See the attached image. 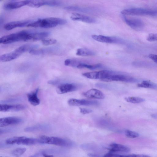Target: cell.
<instances>
[{"instance_id":"29","label":"cell","mask_w":157,"mask_h":157,"mask_svg":"<svg viewBox=\"0 0 157 157\" xmlns=\"http://www.w3.org/2000/svg\"><path fill=\"white\" fill-rule=\"evenodd\" d=\"M80 61L73 59H67L64 62L65 66L77 67L81 63Z\"/></svg>"},{"instance_id":"33","label":"cell","mask_w":157,"mask_h":157,"mask_svg":"<svg viewBox=\"0 0 157 157\" xmlns=\"http://www.w3.org/2000/svg\"><path fill=\"white\" fill-rule=\"evenodd\" d=\"M147 40L149 41H157V34L151 33L148 34Z\"/></svg>"},{"instance_id":"8","label":"cell","mask_w":157,"mask_h":157,"mask_svg":"<svg viewBox=\"0 0 157 157\" xmlns=\"http://www.w3.org/2000/svg\"><path fill=\"white\" fill-rule=\"evenodd\" d=\"M125 23L132 29L140 31L142 29L144 26V23L142 20L137 18H128L125 16L123 17Z\"/></svg>"},{"instance_id":"26","label":"cell","mask_w":157,"mask_h":157,"mask_svg":"<svg viewBox=\"0 0 157 157\" xmlns=\"http://www.w3.org/2000/svg\"><path fill=\"white\" fill-rule=\"evenodd\" d=\"M45 5V0H29L27 6L34 8H39Z\"/></svg>"},{"instance_id":"31","label":"cell","mask_w":157,"mask_h":157,"mask_svg":"<svg viewBox=\"0 0 157 157\" xmlns=\"http://www.w3.org/2000/svg\"><path fill=\"white\" fill-rule=\"evenodd\" d=\"M124 134L127 137L131 138H137L139 136L137 132L128 130H126L124 131Z\"/></svg>"},{"instance_id":"11","label":"cell","mask_w":157,"mask_h":157,"mask_svg":"<svg viewBox=\"0 0 157 157\" xmlns=\"http://www.w3.org/2000/svg\"><path fill=\"white\" fill-rule=\"evenodd\" d=\"M68 103L69 105L73 106L97 105L99 104L96 101L75 98L69 99L68 101Z\"/></svg>"},{"instance_id":"39","label":"cell","mask_w":157,"mask_h":157,"mask_svg":"<svg viewBox=\"0 0 157 157\" xmlns=\"http://www.w3.org/2000/svg\"><path fill=\"white\" fill-rule=\"evenodd\" d=\"M89 156L90 157H101L100 156L95 154H89Z\"/></svg>"},{"instance_id":"10","label":"cell","mask_w":157,"mask_h":157,"mask_svg":"<svg viewBox=\"0 0 157 157\" xmlns=\"http://www.w3.org/2000/svg\"><path fill=\"white\" fill-rule=\"evenodd\" d=\"M79 86L75 83H65L59 85L56 89L57 92L59 94H62L77 90Z\"/></svg>"},{"instance_id":"38","label":"cell","mask_w":157,"mask_h":157,"mask_svg":"<svg viewBox=\"0 0 157 157\" xmlns=\"http://www.w3.org/2000/svg\"><path fill=\"white\" fill-rule=\"evenodd\" d=\"M58 82V81L57 80H50L48 82V83L51 84H53V85H55Z\"/></svg>"},{"instance_id":"15","label":"cell","mask_w":157,"mask_h":157,"mask_svg":"<svg viewBox=\"0 0 157 157\" xmlns=\"http://www.w3.org/2000/svg\"><path fill=\"white\" fill-rule=\"evenodd\" d=\"M29 2V0L11 1L5 3L4 5V8L7 10L15 9L28 5Z\"/></svg>"},{"instance_id":"25","label":"cell","mask_w":157,"mask_h":157,"mask_svg":"<svg viewBox=\"0 0 157 157\" xmlns=\"http://www.w3.org/2000/svg\"><path fill=\"white\" fill-rule=\"evenodd\" d=\"M102 67V65L100 63L91 65L84 63H81L78 66L77 68H86L90 70H94L101 68Z\"/></svg>"},{"instance_id":"22","label":"cell","mask_w":157,"mask_h":157,"mask_svg":"<svg viewBox=\"0 0 157 157\" xmlns=\"http://www.w3.org/2000/svg\"><path fill=\"white\" fill-rule=\"evenodd\" d=\"M137 86L139 87L157 90V84L149 80H144L138 84Z\"/></svg>"},{"instance_id":"19","label":"cell","mask_w":157,"mask_h":157,"mask_svg":"<svg viewBox=\"0 0 157 157\" xmlns=\"http://www.w3.org/2000/svg\"><path fill=\"white\" fill-rule=\"evenodd\" d=\"M39 89L37 88L34 91L28 93L27 97L29 102L32 105L36 106L40 103V100L38 97Z\"/></svg>"},{"instance_id":"27","label":"cell","mask_w":157,"mask_h":157,"mask_svg":"<svg viewBox=\"0 0 157 157\" xmlns=\"http://www.w3.org/2000/svg\"><path fill=\"white\" fill-rule=\"evenodd\" d=\"M64 9L67 10L76 11L84 13L90 12L91 10L88 8L78 7L75 6H68L64 8Z\"/></svg>"},{"instance_id":"21","label":"cell","mask_w":157,"mask_h":157,"mask_svg":"<svg viewBox=\"0 0 157 157\" xmlns=\"http://www.w3.org/2000/svg\"><path fill=\"white\" fill-rule=\"evenodd\" d=\"M57 49L55 47H48L40 49H34L30 50L29 52L34 55H40L55 52Z\"/></svg>"},{"instance_id":"40","label":"cell","mask_w":157,"mask_h":157,"mask_svg":"<svg viewBox=\"0 0 157 157\" xmlns=\"http://www.w3.org/2000/svg\"><path fill=\"white\" fill-rule=\"evenodd\" d=\"M143 157H151L148 155H143Z\"/></svg>"},{"instance_id":"12","label":"cell","mask_w":157,"mask_h":157,"mask_svg":"<svg viewBox=\"0 0 157 157\" xmlns=\"http://www.w3.org/2000/svg\"><path fill=\"white\" fill-rule=\"evenodd\" d=\"M22 122V119L17 117H9L2 118L0 119V127H4L9 125L18 124Z\"/></svg>"},{"instance_id":"3","label":"cell","mask_w":157,"mask_h":157,"mask_svg":"<svg viewBox=\"0 0 157 157\" xmlns=\"http://www.w3.org/2000/svg\"><path fill=\"white\" fill-rule=\"evenodd\" d=\"M30 31H22L2 37L0 43L3 44H11L19 41H28Z\"/></svg>"},{"instance_id":"18","label":"cell","mask_w":157,"mask_h":157,"mask_svg":"<svg viewBox=\"0 0 157 157\" xmlns=\"http://www.w3.org/2000/svg\"><path fill=\"white\" fill-rule=\"evenodd\" d=\"M50 34V33L48 32H30L29 41L42 40L48 36Z\"/></svg>"},{"instance_id":"20","label":"cell","mask_w":157,"mask_h":157,"mask_svg":"<svg viewBox=\"0 0 157 157\" xmlns=\"http://www.w3.org/2000/svg\"><path fill=\"white\" fill-rule=\"evenodd\" d=\"M108 149L111 152H128L130 150L129 148L126 146L116 143L110 144Z\"/></svg>"},{"instance_id":"23","label":"cell","mask_w":157,"mask_h":157,"mask_svg":"<svg viewBox=\"0 0 157 157\" xmlns=\"http://www.w3.org/2000/svg\"><path fill=\"white\" fill-rule=\"evenodd\" d=\"M49 127L46 125L39 124L25 128L24 130L27 132H33L38 131H43L48 129Z\"/></svg>"},{"instance_id":"36","label":"cell","mask_w":157,"mask_h":157,"mask_svg":"<svg viewBox=\"0 0 157 157\" xmlns=\"http://www.w3.org/2000/svg\"><path fill=\"white\" fill-rule=\"evenodd\" d=\"M148 57L157 64V55L150 54L148 55Z\"/></svg>"},{"instance_id":"9","label":"cell","mask_w":157,"mask_h":157,"mask_svg":"<svg viewBox=\"0 0 157 157\" xmlns=\"http://www.w3.org/2000/svg\"><path fill=\"white\" fill-rule=\"evenodd\" d=\"M111 81L134 83L136 82L137 81V80L131 76L115 72L112 75L111 78Z\"/></svg>"},{"instance_id":"13","label":"cell","mask_w":157,"mask_h":157,"mask_svg":"<svg viewBox=\"0 0 157 157\" xmlns=\"http://www.w3.org/2000/svg\"><path fill=\"white\" fill-rule=\"evenodd\" d=\"M27 106L21 104L0 105V112H17L25 109Z\"/></svg>"},{"instance_id":"1","label":"cell","mask_w":157,"mask_h":157,"mask_svg":"<svg viewBox=\"0 0 157 157\" xmlns=\"http://www.w3.org/2000/svg\"><path fill=\"white\" fill-rule=\"evenodd\" d=\"M67 22V21L63 19L50 17L31 21L27 27L49 28L59 25H63L66 24Z\"/></svg>"},{"instance_id":"17","label":"cell","mask_w":157,"mask_h":157,"mask_svg":"<svg viewBox=\"0 0 157 157\" xmlns=\"http://www.w3.org/2000/svg\"><path fill=\"white\" fill-rule=\"evenodd\" d=\"M83 95L88 98H91L103 99L105 98L103 93L96 89H91L84 93Z\"/></svg>"},{"instance_id":"2","label":"cell","mask_w":157,"mask_h":157,"mask_svg":"<svg viewBox=\"0 0 157 157\" xmlns=\"http://www.w3.org/2000/svg\"><path fill=\"white\" fill-rule=\"evenodd\" d=\"M37 46L36 45L28 44L20 46L13 51L10 52L2 55L0 56V61L2 62L10 61L14 59L25 52H29L35 49Z\"/></svg>"},{"instance_id":"5","label":"cell","mask_w":157,"mask_h":157,"mask_svg":"<svg viewBox=\"0 0 157 157\" xmlns=\"http://www.w3.org/2000/svg\"><path fill=\"white\" fill-rule=\"evenodd\" d=\"M6 143L8 144H17L30 145L40 144L37 138L27 137L25 136H15L7 139Z\"/></svg>"},{"instance_id":"34","label":"cell","mask_w":157,"mask_h":157,"mask_svg":"<svg viewBox=\"0 0 157 157\" xmlns=\"http://www.w3.org/2000/svg\"><path fill=\"white\" fill-rule=\"evenodd\" d=\"M123 155H120L110 152L106 153L102 157H122Z\"/></svg>"},{"instance_id":"32","label":"cell","mask_w":157,"mask_h":157,"mask_svg":"<svg viewBox=\"0 0 157 157\" xmlns=\"http://www.w3.org/2000/svg\"><path fill=\"white\" fill-rule=\"evenodd\" d=\"M41 42L43 45L48 46L55 44L56 43L57 40L52 38L44 39L41 40Z\"/></svg>"},{"instance_id":"41","label":"cell","mask_w":157,"mask_h":157,"mask_svg":"<svg viewBox=\"0 0 157 157\" xmlns=\"http://www.w3.org/2000/svg\"><path fill=\"white\" fill-rule=\"evenodd\" d=\"M0 157H2V156H0Z\"/></svg>"},{"instance_id":"6","label":"cell","mask_w":157,"mask_h":157,"mask_svg":"<svg viewBox=\"0 0 157 157\" xmlns=\"http://www.w3.org/2000/svg\"><path fill=\"white\" fill-rule=\"evenodd\" d=\"M121 13L123 15H155L157 14V11L153 10L135 8L123 10Z\"/></svg>"},{"instance_id":"28","label":"cell","mask_w":157,"mask_h":157,"mask_svg":"<svg viewBox=\"0 0 157 157\" xmlns=\"http://www.w3.org/2000/svg\"><path fill=\"white\" fill-rule=\"evenodd\" d=\"M127 102L132 103H139L144 101V99L137 97H129L124 98Z\"/></svg>"},{"instance_id":"16","label":"cell","mask_w":157,"mask_h":157,"mask_svg":"<svg viewBox=\"0 0 157 157\" xmlns=\"http://www.w3.org/2000/svg\"><path fill=\"white\" fill-rule=\"evenodd\" d=\"M70 18L73 21H81L88 23H94L96 22V19L93 17L78 13L72 14Z\"/></svg>"},{"instance_id":"7","label":"cell","mask_w":157,"mask_h":157,"mask_svg":"<svg viewBox=\"0 0 157 157\" xmlns=\"http://www.w3.org/2000/svg\"><path fill=\"white\" fill-rule=\"evenodd\" d=\"M92 38L97 41L104 43L122 44L124 42L122 39L116 36H108L94 35L92 36Z\"/></svg>"},{"instance_id":"35","label":"cell","mask_w":157,"mask_h":157,"mask_svg":"<svg viewBox=\"0 0 157 157\" xmlns=\"http://www.w3.org/2000/svg\"><path fill=\"white\" fill-rule=\"evenodd\" d=\"M80 112L82 114H86L91 113L92 110L91 109L84 108H80Z\"/></svg>"},{"instance_id":"14","label":"cell","mask_w":157,"mask_h":157,"mask_svg":"<svg viewBox=\"0 0 157 157\" xmlns=\"http://www.w3.org/2000/svg\"><path fill=\"white\" fill-rule=\"evenodd\" d=\"M31 21L30 20H25L11 21L5 24L3 28L6 30H10L17 27H27Z\"/></svg>"},{"instance_id":"37","label":"cell","mask_w":157,"mask_h":157,"mask_svg":"<svg viewBox=\"0 0 157 157\" xmlns=\"http://www.w3.org/2000/svg\"><path fill=\"white\" fill-rule=\"evenodd\" d=\"M122 157H143V155L131 154L128 155H123Z\"/></svg>"},{"instance_id":"24","label":"cell","mask_w":157,"mask_h":157,"mask_svg":"<svg viewBox=\"0 0 157 157\" xmlns=\"http://www.w3.org/2000/svg\"><path fill=\"white\" fill-rule=\"evenodd\" d=\"M95 54L94 51L85 48L78 49L76 53V55L84 56H93Z\"/></svg>"},{"instance_id":"30","label":"cell","mask_w":157,"mask_h":157,"mask_svg":"<svg viewBox=\"0 0 157 157\" xmlns=\"http://www.w3.org/2000/svg\"><path fill=\"white\" fill-rule=\"evenodd\" d=\"M26 149L25 148H18L11 152L12 155L16 157H19L24 153Z\"/></svg>"},{"instance_id":"4","label":"cell","mask_w":157,"mask_h":157,"mask_svg":"<svg viewBox=\"0 0 157 157\" xmlns=\"http://www.w3.org/2000/svg\"><path fill=\"white\" fill-rule=\"evenodd\" d=\"M38 139L40 144H48L65 147H71L73 145L71 141L59 137L43 135Z\"/></svg>"}]
</instances>
